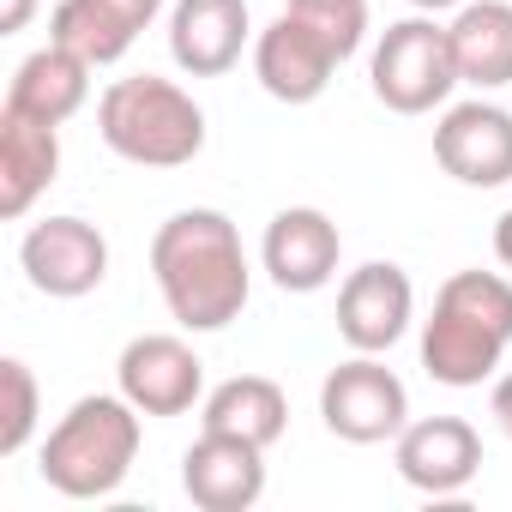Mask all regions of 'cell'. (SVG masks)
Returning <instances> with one entry per match:
<instances>
[{
	"label": "cell",
	"mask_w": 512,
	"mask_h": 512,
	"mask_svg": "<svg viewBox=\"0 0 512 512\" xmlns=\"http://www.w3.org/2000/svg\"><path fill=\"white\" fill-rule=\"evenodd\" d=\"M338 260H344V235L338 223L320 211V205H284L272 223H266V241H260V266L266 278L284 290V296H314L338 278Z\"/></svg>",
	"instance_id": "10"
},
{
	"label": "cell",
	"mask_w": 512,
	"mask_h": 512,
	"mask_svg": "<svg viewBox=\"0 0 512 512\" xmlns=\"http://www.w3.org/2000/svg\"><path fill=\"white\" fill-rule=\"evenodd\" d=\"M392 464L416 494H464L482 470V434L464 416H422L392 440Z\"/></svg>",
	"instance_id": "13"
},
{
	"label": "cell",
	"mask_w": 512,
	"mask_h": 512,
	"mask_svg": "<svg viewBox=\"0 0 512 512\" xmlns=\"http://www.w3.org/2000/svg\"><path fill=\"white\" fill-rule=\"evenodd\" d=\"M151 278L181 332H223L229 320H241V308L253 296L241 229L211 205L175 211L151 235Z\"/></svg>",
	"instance_id": "1"
},
{
	"label": "cell",
	"mask_w": 512,
	"mask_h": 512,
	"mask_svg": "<svg viewBox=\"0 0 512 512\" xmlns=\"http://www.w3.org/2000/svg\"><path fill=\"white\" fill-rule=\"evenodd\" d=\"M374 97L392 115H428L458 91V61H452V37L434 19H398L380 31L374 43Z\"/></svg>",
	"instance_id": "5"
},
{
	"label": "cell",
	"mask_w": 512,
	"mask_h": 512,
	"mask_svg": "<svg viewBox=\"0 0 512 512\" xmlns=\"http://www.w3.org/2000/svg\"><path fill=\"white\" fill-rule=\"evenodd\" d=\"M97 133L115 157L139 169H181L205 151V109L157 73L115 79L97 103Z\"/></svg>",
	"instance_id": "4"
},
{
	"label": "cell",
	"mask_w": 512,
	"mask_h": 512,
	"mask_svg": "<svg viewBox=\"0 0 512 512\" xmlns=\"http://www.w3.org/2000/svg\"><path fill=\"white\" fill-rule=\"evenodd\" d=\"M290 13H302L344 61L362 49V37H368V0H290Z\"/></svg>",
	"instance_id": "22"
},
{
	"label": "cell",
	"mask_w": 512,
	"mask_h": 512,
	"mask_svg": "<svg viewBox=\"0 0 512 512\" xmlns=\"http://www.w3.org/2000/svg\"><path fill=\"white\" fill-rule=\"evenodd\" d=\"M157 13H163V0H61L49 19V37L67 43L91 67H115L157 25Z\"/></svg>",
	"instance_id": "16"
},
{
	"label": "cell",
	"mask_w": 512,
	"mask_h": 512,
	"mask_svg": "<svg viewBox=\"0 0 512 512\" xmlns=\"http://www.w3.org/2000/svg\"><path fill=\"white\" fill-rule=\"evenodd\" d=\"M181 488L199 512H247L266 494V446L199 428V440L181 452Z\"/></svg>",
	"instance_id": "14"
},
{
	"label": "cell",
	"mask_w": 512,
	"mask_h": 512,
	"mask_svg": "<svg viewBox=\"0 0 512 512\" xmlns=\"http://www.w3.org/2000/svg\"><path fill=\"white\" fill-rule=\"evenodd\" d=\"M139 458V410L121 392L79 398L43 440V482L67 500H109Z\"/></svg>",
	"instance_id": "3"
},
{
	"label": "cell",
	"mask_w": 512,
	"mask_h": 512,
	"mask_svg": "<svg viewBox=\"0 0 512 512\" xmlns=\"http://www.w3.org/2000/svg\"><path fill=\"white\" fill-rule=\"evenodd\" d=\"M338 67H344V55L314 31L302 13H290V7H284L260 37H253V79H260L266 97H278V103H290V109L326 97V85H332Z\"/></svg>",
	"instance_id": "9"
},
{
	"label": "cell",
	"mask_w": 512,
	"mask_h": 512,
	"mask_svg": "<svg viewBox=\"0 0 512 512\" xmlns=\"http://www.w3.org/2000/svg\"><path fill=\"white\" fill-rule=\"evenodd\" d=\"M446 37H452L458 85H476V91L512 85V0H464Z\"/></svg>",
	"instance_id": "19"
},
{
	"label": "cell",
	"mask_w": 512,
	"mask_h": 512,
	"mask_svg": "<svg viewBox=\"0 0 512 512\" xmlns=\"http://www.w3.org/2000/svg\"><path fill=\"white\" fill-rule=\"evenodd\" d=\"M320 422L350 440V446H380V440H398L404 422H410V392L404 380L380 362V356H350L326 374L320 386Z\"/></svg>",
	"instance_id": "6"
},
{
	"label": "cell",
	"mask_w": 512,
	"mask_h": 512,
	"mask_svg": "<svg viewBox=\"0 0 512 512\" xmlns=\"http://www.w3.org/2000/svg\"><path fill=\"white\" fill-rule=\"evenodd\" d=\"M115 386L139 416H187L205 398V362L175 332H145L121 350Z\"/></svg>",
	"instance_id": "8"
},
{
	"label": "cell",
	"mask_w": 512,
	"mask_h": 512,
	"mask_svg": "<svg viewBox=\"0 0 512 512\" xmlns=\"http://www.w3.org/2000/svg\"><path fill=\"white\" fill-rule=\"evenodd\" d=\"M19 266H25L37 296L79 302V296H91L109 278V241L85 217H43L19 241Z\"/></svg>",
	"instance_id": "7"
},
{
	"label": "cell",
	"mask_w": 512,
	"mask_h": 512,
	"mask_svg": "<svg viewBox=\"0 0 512 512\" xmlns=\"http://www.w3.org/2000/svg\"><path fill=\"white\" fill-rule=\"evenodd\" d=\"M37 416H43L37 374H31V362L7 356V362H0V458H19V452L31 446Z\"/></svg>",
	"instance_id": "21"
},
{
	"label": "cell",
	"mask_w": 512,
	"mask_h": 512,
	"mask_svg": "<svg viewBox=\"0 0 512 512\" xmlns=\"http://www.w3.org/2000/svg\"><path fill=\"white\" fill-rule=\"evenodd\" d=\"M512 344V278L500 272H452L422 320V368L428 380L464 392L494 380Z\"/></svg>",
	"instance_id": "2"
},
{
	"label": "cell",
	"mask_w": 512,
	"mask_h": 512,
	"mask_svg": "<svg viewBox=\"0 0 512 512\" xmlns=\"http://www.w3.org/2000/svg\"><path fill=\"white\" fill-rule=\"evenodd\" d=\"M199 422L217 428V434H241V440H253V446H278L284 428H290V398H284V386L266 380V374H235V380H223L217 392H205Z\"/></svg>",
	"instance_id": "20"
},
{
	"label": "cell",
	"mask_w": 512,
	"mask_h": 512,
	"mask_svg": "<svg viewBox=\"0 0 512 512\" xmlns=\"http://www.w3.org/2000/svg\"><path fill=\"white\" fill-rule=\"evenodd\" d=\"M37 13V0H7V13H0V37H19Z\"/></svg>",
	"instance_id": "24"
},
{
	"label": "cell",
	"mask_w": 512,
	"mask_h": 512,
	"mask_svg": "<svg viewBox=\"0 0 512 512\" xmlns=\"http://www.w3.org/2000/svg\"><path fill=\"white\" fill-rule=\"evenodd\" d=\"M61 175V127L0 109V217H25Z\"/></svg>",
	"instance_id": "17"
},
{
	"label": "cell",
	"mask_w": 512,
	"mask_h": 512,
	"mask_svg": "<svg viewBox=\"0 0 512 512\" xmlns=\"http://www.w3.org/2000/svg\"><path fill=\"white\" fill-rule=\"evenodd\" d=\"M488 410H494L500 434L512 440V374H500V380H494V392H488Z\"/></svg>",
	"instance_id": "23"
},
{
	"label": "cell",
	"mask_w": 512,
	"mask_h": 512,
	"mask_svg": "<svg viewBox=\"0 0 512 512\" xmlns=\"http://www.w3.org/2000/svg\"><path fill=\"white\" fill-rule=\"evenodd\" d=\"M494 260L512 272V211H500V223H494Z\"/></svg>",
	"instance_id": "25"
},
{
	"label": "cell",
	"mask_w": 512,
	"mask_h": 512,
	"mask_svg": "<svg viewBox=\"0 0 512 512\" xmlns=\"http://www.w3.org/2000/svg\"><path fill=\"white\" fill-rule=\"evenodd\" d=\"M410 7H416V13H458L464 0H410Z\"/></svg>",
	"instance_id": "26"
},
{
	"label": "cell",
	"mask_w": 512,
	"mask_h": 512,
	"mask_svg": "<svg viewBox=\"0 0 512 512\" xmlns=\"http://www.w3.org/2000/svg\"><path fill=\"white\" fill-rule=\"evenodd\" d=\"M253 37L247 0H175L169 7V55L187 79H223Z\"/></svg>",
	"instance_id": "15"
},
{
	"label": "cell",
	"mask_w": 512,
	"mask_h": 512,
	"mask_svg": "<svg viewBox=\"0 0 512 512\" xmlns=\"http://www.w3.org/2000/svg\"><path fill=\"white\" fill-rule=\"evenodd\" d=\"M91 73H97L91 61H79L67 43L49 37L37 55L19 61V73H13V85H7V109L61 127V121H73V115L85 109V97H91Z\"/></svg>",
	"instance_id": "18"
},
{
	"label": "cell",
	"mask_w": 512,
	"mask_h": 512,
	"mask_svg": "<svg viewBox=\"0 0 512 512\" xmlns=\"http://www.w3.org/2000/svg\"><path fill=\"white\" fill-rule=\"evenodd\" d=\"M434 163L464 187H506L512 181V109L488 97L452 103L434 127Z\"/></svg>",
	"instance_id": "11"
},
{
	"label": "cell",
	"mask_w": 512,
	"mask_h": 512,
	"mask_svg": "<svg viewBox=\"0 0 512 512\" xmlns=\"http://www.w3.org/2000/svg\"><path fill=\"white\" fill-rule=\"evenodd\" d=\"M416 320V290L404 278V266L392 260H368L344 278L338 290V338L362 356H386Z\"/></svg>",
	"instance_id": "12"
}]
</instances>
